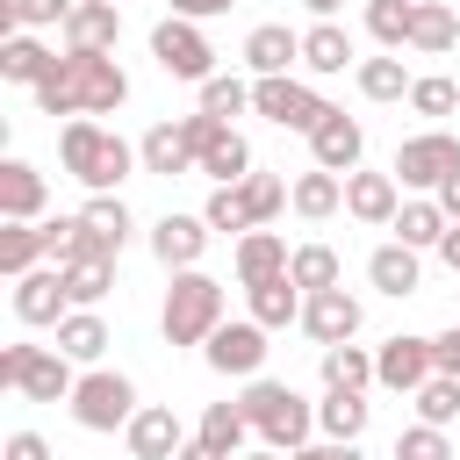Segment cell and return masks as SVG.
Returning a JSON list of instances; mask_svg holds the SVG:
<instances>
[{
  "label": "cell",
  "mask_w": 460,
  "mask_h": 460,
  "mask_svg": "<svg viewBox=\"0 0 460 460\" xmlns=\"http://www.w3.org/2000/svg\"><path fill=\"white\" fill-rule=\"evenodd\" d=\"M79 223H86L108 252H122V244H129V230H137V216H129V201H122V194H86Z\"/></svg>",
  "instance_id": "obj_36"
},
{
  "label": "cell",
  "mask_w": 460,
  "mask_h": 460,
  "mask_svg": "<svg viewBox=\"0 0 460 460\" xmlns=\"http://www.w3.org/2000/svg\"><path fill=\"white\" fill-rule=\"evenodd\" d=\"M438 208L460 223V172H446V180H438Z\"/></svg>",
  "instance_id": "obj_52"
},
{
  "label": "cell",
  "mask_w": 460,
  "mask_h": 460,
  "mask_svg": "<svg viewBox=\"0 0 460 460\" xmlns=\"http://www.w3.org/2000/svg\"><path fill=\"white\" fill-rule=\"evenodd\" d=\"M395 208H402V180H395V172H345V216H352V223L388 230Z\"/></svg>",
  "instance_id": "obj_17"
},
{
  "label": "cell",
  "mask_w": 460,
  "mask_h": 460,
  "mask_svg": "<svg viewBox=\"0 0 460 460\" xmlns=\"http://www.w3.org/2000/svg\"><path fill=\"white\" fill-rule=\"evenodd\" d=\"M201 216H208V230H223V237H244V230H259V223H252V201H244V187H216V194L201 201Z\"/></svg>",
  "instance_id": "obj_41"
},
{
  "label": "cell",
  "mask_w": 460,
  "mask_h": 460,
  "mask_svg": "<svg viewBox=\"0 0 460 460\" xmlns=\"http://www.w3.org/2000/svg\"><path fill=\"white\" fill-rule=\"evenodd\" d=\"M288 208H295L302 223H323V216H338V208H345V172H323V165L295 172V187H288Z\"/></svg>",
  "instance_id": "obj_23"
},
{
  "label": "cell",
  "mask_w": 460,
  "mask_h": 460,
  "mask_svg": "<svg viewBox=\"0 0 460 460\" xmlns=\"http://www.w3.org/2000/svg\"><path fill=\"white\" fill-rule=\"evenodd\" d=\"M58 352L79 359V367H93V359L108 352V323H101V309H65V323H58Z\"/></svg>",
  "instance_id": "obj_34"
},
{
  "label": "cell",
  "mask_w": 460,
  "mask_h": 460,
  "mask_svg": "<svg viewBox=\"0 0 460 460\" xmlns=\"http://www.w3.org/2000/svg\"><path fill=\"white\" fill-rule=\"evenodd\" d=\"M410 402H417V417H424V424H453V417H460V374H431Z\"/></svg>",
  "instance_id": "obj_42"
},
{
  "label": "cell",
  "mask_w": 460,
  "mask_h": 460,
  "mask_svg": "<svg viewBox=\"0 0 460 460\" xmlns=\"http://www.w3.org/2000/svg\"><path fill=\"white\" fill-rule=\"evenodd\" d=\"M252 115H266L273 129H295V137H309V129L331 115V101H323L309 79H295V72H273V79H252Z\"/></svg>",
  "instance_id": "obj_7"
},
{
  "label": "cell",
  "mask_w": 460,
  "mask_h": 460,
  "mask_svg": "<svg viewBox=\"0 0 460 460\" xmlns=\"http://www.w3.org/2000/svg\"><path fill=\"white\" fill-rule=\"evenodd\" d=\"M359 93L367 101H410V72H402V50H381V58H359L352 65Z\"/></svg>",
  "instance_id": "obj_35"
},
{
  "label": "cell",
  "mask_w": 460,
  "mask_h": 460,
  "mask_svg": "<svg viewBox=\"0 0 460 460\" xmlns=\"http://www.w3.org/2000/svg\"><path fill=\"white\" fill-rule=\"evenodd\" d=\"M367 280L381 288V295H417V252L402 244V237H388V244H374V259H367Z\"/></svg>",
  "instance_id": "obj_31"
},
{
  "label": "cell",
  "mask_w": 460,
  "mask_h": 460,
  "mask_svg": "<svg viewBox=\"0 0 460 460\" xmlns=\"http://www.w3.org/2000/svg\"><path fill=\"white\" fill-rule=\"evenodd\" d=\"M237 402H244V417H252L259 446H273V453H295V446H309V431H316V402H302L288 381H266V374H252Z\"/></svg>",
  "instance_id": "obj_3"
},
{
  "label": "cell",
  "mask_w": 460,
  "mask_h": 460,
  "mask_svg": "<svg viewBox=\"0 0 460 460\" xmlns=\"http://www.w3.org/2000/svg\"><path fill=\"white\" fill-rule=\"evenodd\" d=\"M79 0H7L0 7V29L7 36H22V29H50V22H65Z\"/></svg>",
  "instance_id": "obj_44"
},
{
  "label": "cell",
  "mask_w": 460,
  "mask_h": 460,
  "mask_svg": "<svg viewBox=\"0 0 460 460\" xmlns=\"http://www.w3.org/2000/svg\"><path fill=\"white\" fill-rule=\"evenodd\" d=\"M50 252H43V223H7L0 216V273L7 280H22V273H36Z\"/></svg>",
  "instance_id": "obj_33"
},
{
  "label": "cell",
  "mask_w": 460,
  "mask_h": 460,
  "mask_svg": "<svg viewBox=\"0 0 460 460\" xmlns=\"http://www.w3.org/2000/svg\"><path fill=\"white\" fill-rule=\"evenodd\" d=\"M7 302H14V323H22V331H58V323H65V309H72V295H65V273H58L50 259H43L36 273H22Z\"/></svg>",
  "instance_id": "obj_12"
},
{
  "label": "cell",
  "mask_w": 460,
  "mask_h": 460,
  "mask_svg": "<svg viewBox=\"0 0 460 460\" xmlns=\"http://www.w3.org/2000/svg\"><path fill=\"white\" fill-rule=\"evenodd\" d=\"M395 460H460L453 453V438H446V424H410V431H395Z\"/></svg>",
  "instance_id": "obj_43"
},
{
  "label": "cell",
  "mask_w": 460,
  "mask_h": 460,
  "mask_svg": "<svg viewBox=\"0 0 460 460\" xmlns=\"http://www.w3.org/2000/svg\"><path fill=\"white\" fill-rule=\"evenodd\" d=\"M50 65H58V50H43V43H36V29H22V36H7V43H0V79H14V86H29V93L50 79Z\"/></svg>",
  "instance_id": "obj_29"
},
{
  "label": "cell",
  "mask_w": 460,
  "mask_h": 460,
  "mask_svg": "<svg viewBox=\"0 0 460 460\" xmlns=\"http://www.w3.org/2000/svg\"><path fill=\"white\" fill-rule=\"evenodd\" d=\"M388 230H395L410 252H438V237L453 230V216L438 208V194H417V201H402V208H395V223H388Z\"/></svg>",
  "instance_id": "obj_26"
},
{
  "label": "cell",
  "mask_w": 460,
  "mask_h": 460,
  "mask_svg": "<svg viewBox=\"0 0 460 460\" xmlns=\"http://www.w3.org/2000/svg\"><path fill=\"white\" fill-rule=\"evenodd\" d=\"M58 158H65V172H72L86 194H115L129 172H144L137 144H122V137H115V129H101L93 115H72V122L58 129Z\"/></svg>",
  "instance_id": "obj_2"
},
{
  "label": "cell",
  "mask_w": 460,
  "mask_h": 460,
  "mask_svg": "<svg viewBox=\"0 0 460 460\" xmlns=\"http://www.w3.org/2000/svg\"><path fill=\"white\" fill-rule=\"evenodd\" d=\"M338 7H345V0H309V14H316V22H331Z\"/></svg>",
  "instance_id": "obj_55"
},
{
  "label": "cell",
  "mask_w": 460,
  "mask_h": 460,
  "mask_svg": "<svg viewBox=\"0 0 460 460\" xmlns=\"http://www.w3.org/2000/svg\"><path fill=\"white\" fill-rule=\"evenodd\" d=\"M410 29H417V0H367V36L381 50H410Z\"/></svg>",
  "instance_id": "obj_38"
},
{
  "label": "cell",
  "mask_w": 460,
  "mask_h": 460,
  "mask_svg": "<svg viewBox=\"0 0 460 460\" xmlns=\"http://www.w3.org/2000/svg\"><path fill=\"white\" fill-rule=\"evenodd\" d=\"M345 460H367V453H359V438H352V446H345Z\"/></svg>",
  "instance_id": "obj_57"
},
{
  "label": "cell",
  "mask_w": 460,
  "mask_h": 460,
  "mask_svg": "<svg viewBox=\"0 0 460 460\" xmlns=\"http://www.w3.org/2000/svg\"><path fill=\"white\" fill-rule=\"evenodd\" d=\"M244 302H252V316H259L266 331H288V323H302V288H295V273L252 280V288H244Z\"/></svg>",
  "instance_id": "obj_28"
},
{
  "label": "cell",
  "mask_w": 460,
  "mask_h": 460,
  "mask_svg": "<svg viewBox=\"0 0 460 460\" xmlns=\"http://www.w3.org/2000/svg\"><path fill=\"white\" fill-rule=\"evenodd\" d=\"M216 323H223V280H216V273H201V266L172 273L165 309H158L165 345H208V331H216Z\"/></svg>",
  "instance_id": "obj_4"
},
{
  "label": "cell",
  "mask_w": 460,
  "mask_h": 460,
  "mask_svg": "<svg viewBox=\"0 0 460 460\" xmlns=\"http://www.w3.org/2000/svg\"><path fill=\"white\" fill-rule=\"evenodd\" d=\"M237 0H172V14H187V22H208V14H230Z\"/></svg>",
  "instance_id": "obj_49"
},
{
  "label": "cell",
  "mask_w": 460,
  "mask_h": 460,
  "mask_svg": "<svg viewBox=\"0 0 460 460\" xmlns=\"http://www.w3.org/2000/svg\"><path fill=\"white\" fill-rule=\"evenodd\" d=\"M288 273H295V288H302V295H316V288H338V280H345V266H338V252H331V244H295Z\"/></svg>",
  "instance_id": "obj_40"
},
{
  "label": "cell",
  "mask_w": 460,
  "mask_h": 460,
  "mask_svg": "<svg viewBox=\"0 0 460 460\" xmlns=\"http://www.w3.org/2000/svg\"><path fill=\"white\" fill-rule=\"evenodd\" d=\"M58 273H65V295H72V309H93L108 288H115V259L108 252H79V259H50Z\"/></svg>",
  "instance_id": "obj_27"
},
{
  "label": "cell",
  "mask_w": 460,
  "mask_h": 460,
  "mask_svg": "<svg viewBox=\"0 0 460 460\" xmlns=\"http://www.w3.org/2000/svg\"><path fill=\"white\" fill-rule=\"evenodd\" d=\"M201 108H208V115H223V122H230V115H244V108H252V79H237V72L201 79Z\"/></svg>",
  "instance_id": "obj_45"
},
{
  "label": "cell",
  "mask_w": 460,
  "mask_h": 460,
  "mask_svg": "<svg viewBox=\"0 0 460 460\" xmlns=\"http://www.w3.org/2000/svg\"><path fill=\"white\" fill-rule=\"evenodd\" d=\"M201 359L216 367V374H230V381H252L259 367H266V323L259 316H223L216 331H208V345H201Z\"/></svg>",
  "instance_id": "obj_11"
},
{
  "label": "cell",
  "mask_w": 460,
  "mask_h": 460,
  "mask_svg": "<svg viewBox=\"0 0 460 460\" xmlns=\"http://www.w3.org/2000/svg\"><path fill=\"white\" fill-rule=\"evenodd\" d=\"M323 388H374V352L367 345H323Z\"/></svg>",
  "instance_id": "obj_39"
},
{
  "label": "cell",
  "mask_w": 460,
  "mask_h": 460,
  "mask_svg": "<svg viewBox=\"0 0 460 460\" xmlns=\"http://www.w3.org/2000/svg\"><path fill=\"white\" fill-rule=\"evenodd\" d=\"M208 216H180V208H165L158 223H151V259L165 266V273H187V266H201V252H208Z\"/></svg>",
  "instance_id": "obj_13"
},
{
  "label": "cell",
  "mask_w": 460,
  "mask_h": 460,
  "mask_svg": "<svg viewBox=\"0 0 460 460\" xmlns=\"http://www.w3.org/2000/svg\"><path fill=\"white\" fill-rule=\"evenodd\" d=\"M172 460H230V453H216V446H208V438H187V446H180V453H172Z\"/></svg>",
  "instance_id": "obj_53"
},
{
  "label": "cell",
  "mask_w": 460,
  "mask_h": 460,
  "mask_svg": "<svg viewBox=\"0 0 460 460\" xmlns=\"http://www.w3.org/2000/svg\"><path fill=\"white\" fill-rule=\"evenodd\" d=\"M0 460H50V438H43V431H7Z\"/></svg>",
  "instance_id": "obj_48"
},
{
  "label": "cell",
  "mask_w": 460,
  "mask_h": 460,
  "mask_svg": "<svg viewBox=\"0 0 460 460\" xmlns=\"http://www.w3.org/2000/svg\"><path fill=\"white\" fill-rule=\"evenodd\" d=\"M122 101H129V72L115 65V50H65L36 86L43 115H115Z\"/></svg>",
  "instance_id": "obj_1"
},
{
  "label": "cell",
  "mask_w": 460,
  "mask_h": 460,
  "mask_svg": "<svg viewBox=\"0 0 460 460\" xmlns=\"http://www.w3.org/2000/svg\"><path fill=\"white\" fill-rule=\"evenodd\" d=\"M302 331H309L316 345H345V338H359V295H345V288H316V295H302Z\"/></svg>",
  "instance_id": "obj_14"
},
{
  "label": "cell",
  "mask_w": 460,
  "mask_h": 460,
  "mask_svg": "<svg viewBox=\"0 0 460 460\" xmlns=\"http://www.w3.org/2000/svg\"><path fill=\"white\" fill-rule=\"evenodd\" d=\"M288 259H295V252H288V237H280V230H266V223H259V230H244V237H237V252H230V266H237V288L288 273Z\"/></svg>",
  "instance_id": "obj_22"
},
{
  "label": "cell",
  "mask_w": 460,
  "mask_h": 460,
  "mask_svg": "<svg viewBox=\"0 0 460 460\" xmlns=\"http://www.w3.org/2000/svg\"><path fill=\"white\" fill-rule=\"evenodd\" d=\"M194 438H208L216 453H244V438H252V417H244V402H208L201 410V424H194Z\"/></svg>",
  "instance_id": "obj_37"
},
{
  "label": "cell",
  "mask_w": 460,
  "mask_h": 460,
  "mask_svg": "<svg viewBox=\"0 0 460 460\" xmlns=\"http://www.w3.org/2000/svg\"><path fill=\"white\" fill-rule=\"evenodd\" d=\"M431 345H438V374H460V323H453V331H438Z\"/></svg>",
  "instance_id": "obj_50"
},
{
  "label": "cell",
  "mask_w": 460,
  "mask_h": 460,
  "mask_svg": "<svg viewBox=\"0 0 460 460\" xmlns=\"http://www.w3.org/2000/svg\"><path fill=\"white\" fill-rule=\"evenodd\" d=\"M137 410H144V402H137V381L115 374V367H86L79 388H72V424H79V431H122Z\"/></svg>",
  "instance_id": "obj_6"
},
{
  "label": "cell",
  "mask_w": 460,
  "mask_h": 460,
  "mask_svg": "<svg viewBox=\"0 0 460 460\" xmlns=\"http://www.w3.org/2000/svg\"><path fill=\"white\" fill-rule=\"evenodd\" d=\"M345 65H359V50H352V36H345L338 22H316V29H302V72H316V79H338Z\"/></svg>",
  "instance_id": "obj_25"
},
{
  "label": "cell",
  "mask_w": 460,
  "mask_h": 460,
  "mask_svg": "<svg viewBox=\"0 0 460 460\" xmlns=\"http://www.w3.org/2000/svg\"><path fill=\"white\" fill-rule=\"evenodd\" d=\"M237 187H244V201H252V223H273V216L288 208V180H280V172H259V165H252Z\"/></svg>",
  "instance_id": "obj_47"
},
{
  "label": "cell",
  "mask_w": 460,
  "mask_h": 460,
  "mask_svg": "<svg viewBox=\"0 0 460 460\" xmlns=\"http://www.w3.org/2000/svg\"><path fill=\"white\" fill-rule=\"evenodd\" d=\"M151 58H158L165 79H187V86L216 79V43H208L201 22H187V14H165V22L151 29Z\"/></svg>",
  "instance_id": "obj_8"
},
{
  "label": "cell",
  "mask_w": 460,
  "mask_h": 460,
  "mask_svg": "<svg viewBox=\"0 0 460 460\" xmlns=\"http://www.w3.org/2000/svg\"><path fill=\"white\" fill-rule=\"evenodd\" d=\"M431 374H438V345H431V338L395 331V338L374 345V388H388V395H417Z\"/></svg>",
  "instance_id": "obj_10"
},
{
  "label": "cell",
  "mask_w": 460,
  "mask_h": 460,
  "mask_svg": "<svg viewBox=\"0 0 460 460\" xmlns=\"http://www.w3.org/2000/svg\"><path fill=\"white\" fill-rule=\"evenodd\" d=\"M460 43V14L446 0H417V29H410V50L417 58H446Z\"/></svg>",
  "instance_id": "obj_32"
},
{
  "label": "cell",
  "mask_w": 460,
  "mask_h": 460,
  "mask_svg": "<svg viewBox=\"0 0 460 460\" xmlns=\"http://www.w3.org/2000/svg\"><path fill=\"white\" fill-rule=\"evenodd\" d=\"M367 417H374L367 388H323V402H316V431L338 438V446H352V438L367 431Z\"/></svg>",
  "instance_id": "obj_24"
},
{
  "label": "cell",
  "mask_w": 460,
  "mask_h": 460,
  "mask_svg": "<svg viewBox=\"0 0 460 460\" xmlns=\"http://www.w3.org/2000/svg\"><path fill=\"white\" fill-rule=\"evenodd\" d=\"M72 367L79 359H65L58 345H29V338L0 345V388H22L29 402H72V388H79Z\"/></svg>",
  "instance_id": "obj_5"
},
{
  "label": "cell",
  "mask_w": 460,
  "mask_h": 460,
  "mask_svg": "<svg viewBox=\"0 0 460 460\" xmlns=\"http://www.w3.org/2000/svg\"><path fill=\"white\" fill-rule=\"evenodd\" d=\"M453 108H460V86H453L446 72L410 79V115H431V122H438V115H453Z\"/></svg>",
  "instance_id": "obj_46"
},
{
  "label": "cell",
  "mask_w": 460,
  "mask_h": 460,
  "mask_svg": "<svg viewBox=\"0 0 460 460\" xmlns=\"http://www.w3.org/2000/svg\"><path fill=\"white\" fill-rule=\"evenodd\" d=\"M288 460H345V446H338V438H309V446H295Z\"/></svg>",
  "instance_id": "obj_51"
},
{
  "label": "cell",
  "mask_w": 460,
  "mask_h": 460,
  "mask_svg": "<svg viewBox=\"0 0 460 460\" xmlns=\"http://www.w3.org/2000/svg\"><path fill=\"white\" fill-rule=\"evenodd\" d=\"M438 259H446V266H453V273H460V223H453V230H446V237H438Z\"/></svg>",
  "instance_id": "obj_54"
},
{
  "label": "cell",
  "mask_w": 460,
  "mask_h": 460,
  "mask_svg": "<svg viewBox=\"0 0 460 460\" xmlns=\"http://www.w3.org/2000/svg\"><path fill=\"white\" fill-rule=\"evenodd\" d=\"M122 446H129V460H172V453L187 446V424H180L165 402H144V410L122 424Z\"/></svg>",
  "instance_id": "obj_15"
},
{
  "label": "cell",
  "mask_w": 460,
  "mask_h": 460,
  "mask_svg": "<svg viewBox=\"0 0 460 460\" xmlns=\"http://www.w3.org/2000/svg\"><path fill=\"white\" fill-rule=\"evenodd\" d=\"M201 172H208L216 187H237V180L252 172V144H244V129H237V122H223V129L201 144Z\"/></svg>",
  "instance_id": "obj_30"
},
{
  "label": "cell",
  "mask_w": 460,
  "mask_h": 460,
  "mask_svg": "<svg viewBox=\"0 0 460 460\" xmlns=\"http://www.w3.org/2000/svg\"><path fill=\"white\" fill-rule=\"evenodd\" d=\"M58 29H65V50H115L122 43V7L115 0H79Z\"/></svg>",
  "instance_id": "obj_18"
},
{
  "label": "cell",
  "mask_w": 460,
  "mask_h": 460,
  "mask_svg": "<svg viewBox=\"0 0 460 460\" xmlns=\"http://www.w3.org/2000/svg\"><path fill=\"white\" fill-rule=\"evenodd\" d=\"M402 187H417V194H438V180L446 172H460V137L453 129H417V137H402L395 144V165H388Z\"/></svg>",
  "instance_id": "obj_9"
},
{
  "label": "cell",
  "mask_w": 460,
  "mask_h": 460,
  "mask_svg": "<svg viewBox=\"0 0 460 460\" xmlns=\"http://www.w3.org/2000/svg\"><path fill=\"white\" fill-rule=\"evenodd\" d=\"M244 65H252V79L295 72V65H302V29H288V22H259V29L244 36Z\"/></svg>",
  "instance_id": "obj_19"
},
{
  "label": "cell",
  "mask_w": 460,
  "mask_h": 460,
  "mask_svg": "<svg viewBox=\"0 0 460 460\" xmlns=\"http://www.w3.org/2000/svg\"><path fill=\"white\" fill-rule=\"evenodd\" d=\"M359 151H367V129H359L345 108H331V115L309 129V158H316L323 172H359Z\"/></svg>",
  "instance_id": "obj_16"
},
{
  "label": "cell",
  "mask_w": 460,
  "mask_h": 460,
  "mask_svg": "<svg viewBox=\"0 0 460 460\" xmlns=\"http://www.w3.org/2000/svg\"><path fill=\"white\" fill-rule=\"evenodd\" d=\"M237 460H288V453H273V446H259V453H237Z\"/></svg>",
  "instance_id": "obj_56"
},
{
  "label": "cell",
  "mask_w": 460,
  "mask_h": 460,
  "mask_svg": "<svg viewBox=\"0 0 460 460\" xmlns=\"http://www.w3.org/2000/svg\"><path fill=\"white\" fill-rule=\"evenodd\" d=\"M115 7H122V0H115Z\"/></svg>",
  "instance_id": "obj_58"
},
{
  "label": "cell",
  "mask_w": 460,
  "mask_h": 460,
  "mask_svg": "<svg viewBox=\"0 0 460 460\" xmlns=\"http://www.w3.org/2000/svg\"><path fill=\"white\" fill-rule=\"evenodd\" d=\"M43 201H50V180L29 158H7L0 165V216L7 223H43Z\"/></svg>",
  "instance_id": "obj_20"
},
{
  "label": "cell",
  "mask_w": 460,
  "mask_h": 460,
  "mask_svg": "<svg viewBox=\"0 0 460 460\" xmlns=\"http://www.w3.org/2000/svg\"><path fill=\"white\" fill-rule=\"evenodd\" d=\"M137 158H144V172H158V180L201 172V165H194V144H187V129H180V122H151V129L137 137Z\"/></svg>",
  "instance_id": "obj_21"
}]
</instances>
